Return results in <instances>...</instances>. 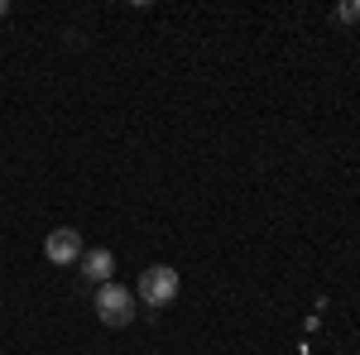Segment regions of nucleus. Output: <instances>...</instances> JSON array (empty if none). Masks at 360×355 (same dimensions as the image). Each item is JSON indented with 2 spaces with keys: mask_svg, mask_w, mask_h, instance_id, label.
<instances>
[{
  "mask_svg": "<svg viewBox=\"0 0 360 355\" xmlns=\"http://www.w3.org/2000/svg\"><path fill=\"white\" fill-rule=\"evenodd\" d=\"M178 288H183L178 269H168V264H154V269H144V273H139L135 298H144L149 307H168V302L178 298Z\"/></svg>",
  "mask_w": 360,
  "mask_h": 355,
  "instance_id": "f03ea898",
  "label": "nucleus"
},
{
  "mask_svg": "<svg viewBox=\"0 0 360 355\" xmlns=\"http://www.w3.org/2000/svg\"><path fill=\"white\" fill-rule=\"evenodd\" d=\"M332 20H336V25H360V0H356V5H336Z\"/></svg>",
  "mask_w": 360,
  "mask_h": 355,
  "instance_id": "39448f33",
  "label": "nucleus"
},
{
  "mask_svg": "<svg viewBox=\"0 0 360 355\" xmlns=\"http://www.w3.org/2000/svg\"><path fill=\"white\" fill-rule=\"evenodd\" d=\"M5 15H10V0H0V20H5Z\"/></svg>",
  "mask_w": 360,
  "mask_h": 355,
  "instance_id": "423d86ee",
  "label": "nucleus"
},
{
  "mask_svg": "<svg viewBox=\"0 0 360 355\" xmlns=\"http://www.w3.org/2000/svg\"><path fill=\"white\" fill-rule=\"evenodd\" d=\"M96 317H101V327H130L135 322V293L130 288H120V283H101L96 288Z\"/></svg>",
  "mask_w": 360,
  "mask_h": 355,
  "instance_id": "f257e3e1",
  "label": "nucleus"
},
{
  "mask_svg": "<svg viewBox=\"0 0 360 355\" xmlns=\"http://www.w3.org/2000/svg\"><path fill=\"white\" fill-rule=\"evenodd\" d=\"M77 264H82V278H91L101 288V283H111V273H115V254L111 250H86Z\"/></svg>",
  "mask_w": 360,
  "mask_h": 355,
  "instance_id": "20e7f679",
  "label": "nucleus"
},
{
  "mask_svg": "<svg viewBox=\"0 0 360 355\" xmlns=\"http://www.w3.org/2000/svg\"><path fill=\"white\" fill-rule=\"evenodd\" d=\"M44 254H49L53 264H77V259L86 254V250H82V231H72V226H58V231H49Z\"/></svg>",
  "mask_w": 360,
  "mask_h": 355,
  "instance_id": "7ed1b4c3",
  "label": "nucleus"
}]
</instances>
